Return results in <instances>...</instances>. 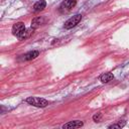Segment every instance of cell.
<instances>
[{
  "instance_id": "cell-1",
  "label": "cell",
  "mask_w": 129,
  "mask_h": 129,
  "mask_svg": "<svg viewBox=\"0 0 129 129\" xmlns=\"http://www.w3.org/2000/svg\"><path fill=\"white\" fill-rule=\"evenodd\" d=\"M26 103H28L29 105H32L34 107H39V108H43L48 105L47 100H45L43 98H39V97H29L26 99Z\"/></svg>"
},
{
  "instance_id": "cell-2",
  "label": "cell",
  "mask_w": 129,
  "mask_h": 129,
  "mask_svg": "<svg viewBox=\"0 0 129 129\" xmlns=\"http://www.w3.org/2000/svg\"><path fill=\"white\" fill-rule=\"evenodd\" d=\"M81 20H82V15H81V14H77V15H75V16L69 18V19L64 22V25H63V26H64L66 29H71V28L75 27Z\"/></svg>"
},
{
  "instance_id": "cell-3",
  "label": "cell",
  "mask_w": 129,
  "mask_h": 129,
  "mask_svg": "<svg viewBox=\"0 0 129 129\" xmlns=\"http://www.w3.org/2000/svg\"><path fill=\"white\" fill-rule=\"evenodd\" d=\"M76 4H77V0H64L59 6V10H60V12L66 13V12L70 11L72 8H74L76 6Z\"/></svg>"
},
{
  "instance_id": "cell-4",
  "label": "cell",
  "mask_w": 129,
  "mask_h": 129,
  "mask_svg": "<svg viewBox=\"0 0 129 129\" xmlns=\"http://www.w3.org/2000/svg\"><path fill=\"white\" fill-rule=\"evenodd\" d=\"M26 30V28H25V25H24V23L23 22H17V23H15L14 25H13V27H12V33L15 35V36H17L18 38L23 34V32Z\"/></svg>"
},
{
  "instance_id": "cell-5",
  "label": "cell",
  "mask_w": 129,
  "mask_h": 129,
  "mask_svg": "<svg viewBox=\"0 0 129 129\" xmlns=\"http://www.w3.org/2000/svg\"><path fill=\"white\" fill-rule=\"evenodd\" d=\"M84 125V123L82 121H79V120H75V121H71L64 125H62V128H80Z\"/></svg>"
},
{
  "instance_id": "cell-6",
  "label": "cell",
  "mask_w": 129,
  "mask_h": 129,
  "mask_svg": "<svg viewBox=\"0 0 129 129\" xmlns=\"http://www.w3.org/2000/svg\"><path fill=\"white\" fill-rule=\"evenodd\" d=\"M45 7H46V2L44 0H40V1H37V2L34 3L33 10L35 12H38V11H42Z\"/></svg>"
},
{
  "instance_id": "cell-7",
  "label": "cell",
  "mask_w": 129,
  "mask_h": 129,
  "mask_svg": "<svg viewBox=\"0 0 129 129\" xmlns=\"http://www.w3.org/2000/svg\"><path fill=\"white\" fill-rule=\"evenodd\" d=\"M39 54V52L37 50H31V51H28L27 53L24 54V59L25 60H31V59H34L35 57H37Z\"/></svg>"
},
{
  "instance_id": "cell-8",
  "label": "cell",
  "mask_w": 129,
  "mask_h": 129,
  "mask_svg": "<svg viewBox=\"0 0 129 129\" xmlns=\"http://www.w3.org/2000/svg\"><path fill=\"white\" fill-rule=\"evenodd\" d=\"M114 79V75L112 73H105L100 77V81L102 83H108Z\"/></svg>"
},
{
  "instance_id": "cell-9",
  "label": "cell",
  "mask_w": 129,
  "mask_h": 129,
  "mask_svg": "<svg viewBox=\"0 0 129 129\" xmlns=\"http://www.w3.org/2000/svg\"><path fill=\"white\" fill-rule=\"evenodd\" d=\"M43 22H44V19H43V17H35L33 20H32V22H31V27L32 28H36V27H38L39 25H41V24H43Z\"/></svg>"
},
{
  "instance_id": "cell-10",
  "label": "cell",
  "mask_w": 129,
  "mask_h": 129,
  "mask_svg": "<svg viewBox=\"0 0 129 129\" xmlns=\"http://www.w3.org/2000/svg\"><path fill=\"white\" fill-rule=\"evenodd\" d=\"M33 30H34V28H32V27H30V28H28V29H26L24 32H23V34L19 37V39L20 40H23V39H26L27 37H29L32 33H33Z\"/></svg>"
},
{
  "instance_id": "cell-11",
  "label": "cell",
  "mask_w": 129,
  "mask_h": 129,
  "mask_svg": "<svg viewBox=\"0 0 129 129\" xmlns=\"http://www.w3.org/2000/svg\"><path fill=\"white\" fill-rule=\"evenodd\" d=\"M125 125V122H118V123H115V124H112L109 126V128H122L123 126Z\"/></svg>"
},
{
  "instance_id": "cell-12",
  "label": "cell",
  "mask_w": 129,
  "mask_h": 129,
  "mask_svg": "<svg viewBox=\"0 0 129 129\" xmlns=\"http://www.w3.org/2000/svg\"><path fill=\"white\" fill-rule=\"evenodd\" d=\"M101 119H102V113H101V112H99V113H97V114H95V115L93 116V120H94L95 122H99Z\"/></svg>"
}]
</instances>
